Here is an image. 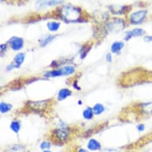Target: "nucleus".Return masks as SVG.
Here are the masks:
<instances>
[{"instance_id": "f257e3e1", "label": "nucleus", "mask_w": 152, "mask_h": 152, "mask_svg": "<svg viewBox=\"0 0 152 152\" xmlns=\"http://www.w3.org/2000/svg\"><path fill=\"white\" fill-rule=\"evenodd\" d=\"M58 15L66 23H77L82 20L83 10L79 7L68 4L58 8Z\"/></svg>"}, {"instance_id": "f03ea898", "label": "nucleus", "mask_w": 152, "mask_h": 152, "mask_svg": "<svg viewBox=\"0 0 152 152\" xmlns=\"http://www.w3.org/2000/svg\"><path fill=\"white\" fill-rule=\"evenodd\" d=\"M71 136V128L66 124L61 122L58 127L51 132V137L58 144H64L68 142Z\"/></svg>"}, {"instance_id": "7ed1b4c3", "label": "nucleus", "mask_w": 152, "mask_h": 152, "mask_svg": "<svg viewBox=\"0 0 152 152\" xmlns=\"http://www.w3.org/2000/svg\"><path fill=\"white\" fill-rule=\"evenodd\" d=\"M51 100H28L26 103V107L31 112L36 114L45 113L50 107Z\"/></svg>"}, {"instance_id": "20e7f679", "label": "nucleus", "mask_w": 152, "mask_h": 152, "mask_svg": "<svg viewBox=\"0 0 152 152\" xmlns=\"http://www.w3.org/2000/svg\"><path fill=\"white\" fill-rule=\"evenodd\" d=\"M125 27H126V22L124 19L120 18H115L106 23L105 30L107 33L116 34L124 30Z\"/></svg>"}, {"instance_id": "39448f33", "label": "nucleus", "mask_w": 152, "mask_h": 152, "mask_svg": "<svg viewBox=\"0 0 152 152\" xmlns=\"http://www.w3.org/2000/svg\"><path fill=\"white\" fill-rule=\"evenodd\" d=\"M147 14H148V11L145 9L132 13L128 18L129 23L132 25H140L143 23L145 19L147 18Z\"/></svg>"}, {"instance_id": "423d86ee", "label": "nucleus", "mask_w": 152, "mask_h": 152, "mask_svg": "<svg viewBox=\"0 0 152 152\" xmlns=\"http://www.w3.org/2000/svg\"><path fill=\"white\" fill-rule=\"evenodd\" d=\"M7 44L9 45V47L13 50V51H19L24 47V39L20 37H10V39L8 40Z\"/></svg>"}, {"instance_id": "0eeeda50", "label": "nucleus", "mask_w": 152, "mask_h": 152, "mask_svg": "<svg viewBox=\"0 0 152 152\" xmlns=\"http://www.w3.org/2000/svg\"><path fill=\"white\" fill-rule=\"evenodd\" d=\"M62 3L61 0H37L35 3V6L37 10H43L49 7L60 5Z\"/></svg>"}, {"instance_id": "6e6552de", "label": "nucleus", "mask_w": 152, "mask_h": 152, "mask_svg": "<svg viewBox=\"0 0 152 152\" xmlns=\"http://www.w3.org/2000/svg\"><path fill=\"white\" fill-rule=\"evenodd\" d=\"M145 34H146V31L142 28H135L133 30H129V31H127L125 33L124 40L129 41L133 37H142V36L145 35Z\"/></svg>"}, {"instance_id": "1a4fd4ad", "label": "nucleus", "mask_w": 152, "mask_h": 152, "mask_svg": "<svg viewBox=\"0 0 152 152\" xmlns=\"http://www.w3.org/2000/svg\"><path fill=\"white\" fill-rule=\"evenodd\" d=\"M140 113L143 115L151 116L152 115V100L148 102L141 103L138 105Z\"/></svg>"}, {"instance_id": "9d476101", "label": "nucleus", "mask_w": 152, "mask_h": 152, "mask_svg": "<svg viewBox=\"0 0 152 152\" xmlns=\"http://www.w3.org/2000/svg\"><path fill=\"white\" fill-rule=\"evenodd\" d=\"M109 10L113 15H122L128 12L130 7L128 6H111L109 7Z\"/></svg>"}, {"instance_id": "9b49d317", "label": "nucleus", "mask_w": 152, "mask_h": 152, "mask_svg": "<svg viewBox=\"0 0 152 152\" xmlns=\"http://www.w3.org/2000/svg\"><path fill=\"white\" fill-rule=\"evenodd\" d=\"M101 143L96 139H90L87 143V148L90 151H97L101 150Z\"/></svg>"}, {"instance_id": "f8f14e48", "label": "nucleus", "mask_w": 152, "mask_h": 152, "mask_svg": "<svg viewBox=\"0 0 152 152\" xmlns=\"http://www.w3.org/2000/svg\"><path fill=\"white\" fill-rule=\"evenodd\" d=\"M124 47V43L121 42V41H115L114 42H112L110 50H111V53L113 54H119L121 50Z\"/></svg>"}, {"instance_id": "ddd939ff", "label": "nucleus", "mask_w": 152, "mask_h": 152, "mask_svg": "<svg viewBox=\"0 0 152 152\" xmlns=\"http://www.w3.org/2000/svg\"><path fill=\"white\" fill-rule=\"evenodd\" d=\"M72 96V91L69 88H64L58 92V101H62V100L67 99Z\"/></svg>"}, {"instance_id": "4468645a", "label": "nucleus", "mask_w": 152, "mask_h": 152, "mask_svg": "<svg viewBox=\"0 0 152 152\" xmlns=\"http://www.w3.org/2000/svg\"><path fill=\"white\" fill-rule=\"evenodd\" d=\"M26 58V54L24 53H18L17 54L15 55V58H14V61L13 63L16 65L17 69L20 68V66L24 63Z\"/></svg>"}, {"instance_id": "2eb2a0df", "label": "nucleus", "mask_w": 152, "mask_h": 152, "mask_svg": "<svg viewBox=\"0 0 152 152\" xmlns=\"http://www.w3.org/2000/svg\"><path fill=\"white\" fill-rule=\"evenodd\" d=\"M45 77H63V73L61 69H53L52 70L47 71L44 73Z\"/></svg>"}, {"instance_id": "dca6fc26", "label": "nucleus", "mask_w": 152, "mask_h": 152, "mask_svg": "<svg viewBox=\"0 0 152 152\" xmlns=\"http://www.w3.org/2000/svg\"><path fill=\"white\" fill-rule=\"evenodd\" d=\"M56 36L52 34H47L42 37L41 39H39V44L42 47H45L46 45H48L53 39H54Z\"/></svg>"}, {"instance_id": "f3484780", "label": "nucleus", "mask_w": 152, "mask_h": 152, "mask_svg": "<svg viewBox=\"0 0 152 152\" xmlns=\"http://www.w3.org/2000/svg\"><path fill=\"white\" fill-rule=\"evenodd\" d=\"M61 69L62 71L63 77L70 76V75H72L76 72V68L74 66H72V65H65V66L61 68Z\"/></svg>"}, {"instance_id": "a211bd4d", "label": "nucleus", "mask_w": 152, "mask_h": 152, "mask_svg": "<svg viewBox=\"0 0 152 152\" xmlns=\"http://www.w3.org/2000/svg\"><path fill=\"white\" fill-rule=\"evenodd\" d=\"M83 118L86 120H91L94 116V112H93V109L92 107H86L84 111H83Z\"/></svg>"}, {"instance_id": "6ab92c4d", "label": "nucleus", "mask_w": 152, "mask_h": 152, "mask_svg": "<svg viewBox=\"0 0 152 152\" xmlns=\"http://www.w3.org/2000/svg\"><path fill=\"white\" fill-rule=\"evenodd\" d=\"M10 128L14 133L18 134V132H20L21 130V122L19 120H13L12 122L10 123Z\"/></svg>"}, {"instance_id": "aec40b11", "label": "nucleus", "mask_w": 152, "mask_h": 152, "mask_svg": "<svg viewBox=\"0 0 152 152\" xmlns=\"http://www.w3.org/2000/svg\"><path fill=\"white\" fill-rule=\"evenodd\" d=\"M60 26L61 23L56 22V21L50 22V23H47V28L50 32H57L60 29Z\"/></svg>"}, {"instance_id": "412c9836", "label": "nucleus", "mask_w": 152, "mask_h": 152, "mask_svg": "<svg viewBox=\"0 0 152 152\" xmlns=\"http://www.w3.org/2000/svg\"><path fill=\"white\" fill-rule=\"evenodd\" d=\"M12 107V104H10L9 103L1 102V104H0V112H1L2 114L7 113V112H9L10 111H11Z\"/></svg>"}, {"instance_id": "4be33fe9", "label": "nucleus", "mask_w": 152, "mask_h": 152, "mask_svg": "<svg viewBox=\"0 0 152 152\" xmlns=\"http://www.w3.org/2000/svg\"><path fill=\"white\" fill-rule=\"evenodd\" d=\"M92 109H93V112H94V114L96 115H101L103 112L105 111L104 106L102 104H100V103H97L92 107Z\"/></svg>"}, {"instance_id": "5701e85b", "label": "nucleus", "mask_w": 152, "mask_h": 152, "mask_svg": "<svg viewBox=\"0 0 152 152\" xmlns=\"http://www.w3.org/2000/svg\"><path fill=\"white\" fill-rule=\"evenodd\" d=\"M91 49H92V45H88V44L83 45L80 51V58H81V59H84V58H86V56H87V54L88 53V52H89Z\"/></svg>"}, {"instance_id": "b1692460", "label": "nucleus", "mask_w": 152, "mask_h": 152, "mask_svg": "<svg viewBox=\"0 0 152 152\" xmlns=\"http://www.w3.org/2000/svg\"><path fill=\"white\" fill-rule=\"evenodd\" d=\"M51 147V142L48 140H44L40 143V148L42 151H46L49 150Z\"/></svg>"}, {"instance_id": "393cba45", "label": "nucleus", "mask_w": 152, "mask_h": 152, "mask_svg": "<svg viewBox=\"0 0 152 152\" xmlns=\"http://www.w3.org/2000/svg\"><path fill=\"white\" fill-rule=\"evenodd\" d=\"M8 44L7 43V44H1V45H0V53H1V56L3 57V54L5 53L6 52H7V50L8 49Z\"/></svg>"}, {"instance_id": "a878e982", "label": "nucleus", "mask_w": 152, "mask_h": 152, "mask_svg": "<svg viewBox=\"0 0 152 152\" xmlns=\"http://www.w3.org/2000/svg\"><path fill=\"white\" fill-rule=\"evenodd\" d=\"M136 129L139 132H144L145 130V125L143 124H140L136 126Z\"/></svg>"}, {"instance_id": "bb28decb", "label": "nucleus", "mask_w": 152, "mask_h": 152, "mask_svg": "<svg viewBox=\"0 0 152 152\" xmlns=\"http://www.w3.org/2000/svg\"><path fill=\"white\" fill-rule=\"evenodd\" d=\"M101 152H121V151L115 148H107V149L103 150Z\"/></svg>"}, {"instance_id": "cd10ccee", "label": "nucleus", "mask_w": 152, "mask_h": 152, "mask_svg": "<svg viewBox=\"0 0 152 152\" xmlns=\"http://www.w3.org/2000/svg\"><path fill=\"white\" fill-rule=\"evenodd\" d=\"M143 40L146 42H152V35H145L143 37Z\"/></svg>"}, {"instance_id": "c85d7f7f", "label": "nucleus", "mask_w": 152, "mask_h": 152, "mask_svg": "<svg viewBox=\"0 0 152 152\" xmlns=\"http://www.w3.org/2000/svg\"><path fill=\"white\" fill-rule=\"evenodd\" d=\"M72 87L74 88L75 89H77V90H80V87L78 85V82H77V80H74L73 81V84H72Z\"/></svg>"}, {"instance_id": "c756f323", "label": "nucleus", "mask_w": 152, "mask_h": 152, "mask_svg": "<svg viewBox=\"0 0 152 152\" xmlns=\"http://www.w3.org/2000/svg\"><path fill=\"white\" fill-rule=\"evenodd\" d=\"M106 61H107V62L111 63L112 61V53H107L106 55Z\"/></svg>"}, {"instance_id": "7c9ffc66", "label": "nucleus", "mask_w": 152, "mask_h": 152, "mask_svg": "<svg viewBox=\"0 0 152 152\" xmlns=\"http://www.w3.org/2000/svg\"><path fill=\"white\" fill-rule=\"evenodd\" d=\"M76 152H90V151L85 149V148H79Z\"/></svg>"}, {"instance_id": "2f4dec72", "label": "nucleus", "mask_w": 152, "mask_h": 152, "mask_svg": "<svg viewBox=\"0 0 152 152\" xmlns=\"http://www.w3.org/2000/svg\"><path fill=\"white\" fill-rule=\"evenodd\" d=\"M78 104H82V101L81 100H79V102H78Z\"/></svg>"}, {"instance_id": "473e14b6", "label": "nucleus", "mask_w": 152, "mask_h": 152, "mask_svg": "<svg viewBox=\"0 0 152 152\" xmlns=\"http://www.w3.org/2000/svg\"><path fill=\"white\" fill-rule=\"evenodd\" d=\"M42 152H51V151H49V150H46V151H42Z\"/></svg>"}]
</instances>
